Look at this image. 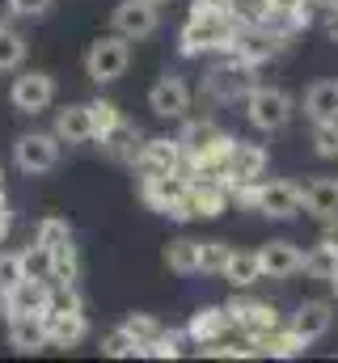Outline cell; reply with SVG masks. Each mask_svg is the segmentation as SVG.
I'll return each instance as SVG.
<instances>
[{
    "mask_svg": "<svg viewBox=\"0 0 338 363\" xmlns=\"http://www.w3.org/2000/svg\"><path fill=\"white\" fill-rule=\"evenodd\" d=\"M203 47H237V34H233V21L220 13L216 0H195V13L182 30V51L195 55Z\"/></svg>",
    "mask_w": 338,
    "mask_h": 363,
    "instance_id": "obj_1",
    "label": "cell"
},
{
    "mask_svg": "<svg viewBox=\"0 0 338 363\" xmlns=\"http://www.w3.org/2000/svg\"><path fill=\"white\" fill-rule=\"evenodd\" d=\"M237 199L271 220H292L305 207V190L296 182H237Z\"/></svg>",
    "mask_w": 338,
    "mask_h": 363,
    "instance_id": "obj_2",
    "label": "cell"
},
{
    "mask_svg": "<svg viewBox=\"0 0 338 363\" xmlns=\"http://www.w3.org/2000/svg\"><path fill=\"white\" fill-rule=\"evenodd\" d=\"M127 68H131V38H123V34H106V38H97V43L84 51V72H89V81H97V85L119 81Z\"/></svg>",
    "mask_w": 338,
    "mask_h": 363,
    "instance_id": "obj_3",
    "label": "cell"
},
{
    "mask_svg": "<svg viewBox=\"0 0 338 363\" xmlns=\"http://www.w3.org/2000/svg\"><path fill=\"white\" fill-rule=\"evenodd\" d=\"M13 165L21 174H51L60 165V135L55 131H26L13 144Z\"/></svg>",
    "mask_w": 338,
    "mask_h": 363,
    "instance_id": "obj_4",
    "label": "cell"
},
{
    "mask_svg": "<svg viewBox=\"0 0 338 363\" xmlns=\"http://www.w3.org/2000/svg\"><path fill=\"white\" fill-rule=\"evenodd\" d=\"M144 203L161 216L173 220H190V182L178 178V174H157V178H144Z\"/></svg>",
    "mask_w": 338,
    "mask_h": 363,
    "instance_id": "obj_5",
    "label": "cell"
},
{
    "mask_svg": "<svg viewBox=\"0 0 338 363\" xmlns=\"http://www.w3.org/2000/svg\"><path fill=\"white\" fill-rule=\"evenodd\" d=\"M246 118H250L258 131H283L292 123V97L283 89L258 85V89L246 93Z\"/></svg>",
    "mask_w": 338,
    "mask_h": 363,
    "instance_id": "obj_6",
    "label": "cell"
},
{
    "mask_svg": "<svg viewBox=\"0 0 338 363\" xmlns=\"http://www.w3.org/2000/svg\"><path fill=\"white\" fill-rule=\"evenodd\" d=\"M157 26H161L157 0H119V9H114V34L140 43V38L157 34Z\"/></svg>",
    "mask_w": 338,
    "mask_h": 363,
    "instance_id": "obj_7",
    "label": "cell"
},
{
    "mask_svg": "<svg viewBox=\"0 0 338 363\" xmlns=\"http://www.w3.org/2000/svg\"><path fill=\"white\" fill-rule=\"evenodd\" d=\"M182 144L169 140V135H157V140H144L140 152H136V169L144 178H157V174H178L182 169Z\"/></svg>",
    "mask_w": 338,
    "mask_h": 363,
    "instance_id": "obj_8",
    "label": "cell"
},
{
    "mask_svg": "<svg viewBox=\"0 0 338 363\" xmlns=\"http://www.w3.org/2000/svg\"><path fill=\"white\" fill-rule=\"evenodd\" d=\"M9 101L21 110V114H43L51 101H55V81L47 72H21L9 89Z\"/></svg>",
    "mask_w": 338,
    "mask_h": 363,
    "instance_id": "obj_9",
    "label": "cell"
},
{
    "mask_svg": "<svg viewBox=\"0 0 338 363\" xmlns=\"http://www.w3.org/2000/svg\"><path fill=\"white\" fill-rule=\"evenodd\" d=\"M43 321H47V342L51 347H77L84 338V330H89L81 304H51L43 313Z\"/></svg>",
    "mask_w": 338,
    "mask_h": 363,
    "instance_id": "obj_10",
    "label": "cell"
},
{
    "mask_svg": "<svg viewBox=\"0 0 338 363\" xmlns=\"http://www.w3.org/2000/svg\"><path fill=\"white\" fill-rule=\"evenodd\" d=\"M148 110L157 118H186V110H190V85L182 77H161L148 89Z\"/></svg>",
    "mask_w": 338,
    "mask_h": 363,
    "instance_id": "obj_11",
    "label": "cell"
},
{
    "mask_svg": "<svg viewBox=\"0 0 338 363\" xmlns=\"http://www.w3.org/2000/svg\"><path fill=\"white\" fill-rule=\"evenodd\" d=\"M258 262H262V279H292L305 271V254L292 241H266L258 250Z\"/></svg>",
    "mask_w": 338,
    "mask_h": 363,
    "instance_id": "obj_12",
    "label": "cell"
},
{
    "mask_svg": "<svg viewBox=\"0 0 338 363\" xmlns=\"http://www.w3.org/2000/svg\"><path fill=\"white\" fill-rule=\"evenodd\" d=\"M9 347L17 355H38L47 342V321L43 313H21V317H9Z\"/></svg>",
    "mask_w": 338,
    "mask_h": 363,
    "instance_id": "obj_13",
    "label": "cell"
},
{
    "mask_svg": "<svg viewBox=\"0 0 338 363\" xmlns=\"http://www.w3.org/2000/svg\"><path fill=\"white\" fill-rule=\"evenodd\" d=\"M266 174V152L258 144H246V140H233L229 144V157H224V178L233 182H258Z\"/></svg>",
    "mask_w": 338,
    "mask_h": 363,
    "instance_id": "obj_14",
    "label": "cell"
},
{
    "mask_svg": "<svg viewBox=\"0 0 338 363\" xmlns=\"http://www.w3.org/2000/svg\"><path fill=\"white\" fill-rule=\"evenodd\" d=\"M330 325H334V308H330V300H305V304L296 308V317H292V330H296L305 342L326 338Z\"/></svg>",
    "mask_w": 338,
    "mask_h": 363,
    "instance_id": "obj_15",
    "label": "cell"
},
{
    "mask_svg": "<svg viewBox=\"0 0 338 363\" xmlns=\"http://www.w3.org/2000/svg\"><path fill=\"white\" fill-rule=\"evenodd\" d=\"M47 279H21L13 291H4L0 300H4V308H9V317H21V313H47Z\"/></svg>",
    "mask_w": 338,
    "mask_h": 363,
    "instance_id": "obj_16",
    "label": "cell"
},
{
    "mask_svg": "<svg viewBox=\"0 0 338 363\" xmlns=\"http://www.w3.org/2000/svg\"><path fill=\"white\" fill-rule=\"evenodd\" d=\"M229 317H233V325H241V330L250 334L254 342L279 325V317H275V308H271V304H250V300H246V304H237V300H233V304H229Z\"/></svg>",
    "mask_w": 338,
    "mask_h": 363,
    "instance_id": "obj_17",
    "label": "cell"
},
{
    "mask_svg": "<svg viewBox=\"0 0 338 363\" xmlns=\"http://www.w3.org/2000/svg\"><path fill=\"white\" fill-rule=\"evenodd\" d=\"M233 325V317H229V308H220V304H207V308H199L195 317H190V325H186V334L199 342V347H212L224 330Z\"/></svg>",
    "mask_w": 338,
    "mask_h": 363,
    "instance_id": "obj_18",
    "label": "cell"
},
{
    "mask_svg": "<svg viewBox=\"0 0 338 363\" xmlns=\"http://www.w3.org/2000/svg\"><path fill=\"white\" fill-rule=\"evenodd\" d=\"M55 135H60V144H89V140H93L89 101H84V106H68V110L55 114Z\"/></svg>",
    "mask_w": 338,
    "mask_h": 363,
    "instance_id": "obj_19",
    "label": "cell"
},
{
    "mask_svg": "<svg viewBox=\"0 0 338 363\" xmlns=\"http://www.w3.org/2000/svg\"><path fill=\"white\" fill-rule=\"evenodd\" d=\"M305 211L317 220H338V178H317L305 186Z\"/></svg>",
    "mask_w": 338,
    "mask_h": 363,
    "instance_id": "obj_20",
    "label": "cell"
},
{
    "mask_svg": "<svg viewBox=\"0 0 338 363\" xmlns=\"http://www.w3.org/2000/svg\"><path fill=\"white\" fill-rule=\"evenodd\" d=\"M305 114L313 123H338V81H317L305 93Z\"/></svg>",
    "mask_w": 338,
    "mask_h": 363,
    "instance_id": "obj_21",
    "label": "cell"
},
{
    "mask_svg": "<svg viewBox=\"0 0 338 363\" xmlns=\"http://www.w3.org/2000/svg\"><path fill=\"white\" fill-rule=\"evenodd\" d=\"M224 207H229V190L220 182H190V216L216 220L224 216Z\"/></svg>",
    "mask_w": 338,
    "mask_h": 363,
    "instance_id": "obj_22",
    "label": "cell"
},
{
    "mask_svg": "<svg viewBox=\"0 0 338 363\" xmlns=\"http://www.w3.org/2000/svg\"><path fill=\"white\" fill-rule=\"evenodd\" d=\"M254 85L250 77H246V64H233V68H216L212 72V81H207V93L212 97H220V101H237V97H246Z\"/></svg>",
    "mask_w": 338,
    "mask_h": 363,
    "instance_id": "obj_23",
    "label": "cell"
},
{
    "mask_svg": "<svg viewBox=\"0 0 338 363\" xmlns=\"http://www.w3.org/2000/svg\"><path fill=\"white\" fill-rule=\"evenodd\" d=\"M224 279L233 287H250L262 279V262H258V250H233L229 262H224Z\"/></svg>",
    "mask_w": 338,
    "mask_h": 363,
    "instance_id": "obj_24",
    "label": "cell"
},
{
    "mask_svg": "<svg viewBox=\"0 0 338 363\" xmlns=\"http://www.w3.org/2000/svg\"><path fill=\"white\" fill-rule=\"evenodd\" d=\"M305 274L309 279H322V283H334L338 274V241H322L305 254Z\"/></svg>",
    "mask_w": 338,
    "mask_h": 363,
    "instance_id": "obj_25",
    "label": "cell"
},
{
    "mask_svg": "<svg viewBox=\"0 0 338 363\" xmlns=\"http://www.w3.org/2000/svg\"><path fill=\"white\" fill-rule=\"evenodd\" d=\"M47 262H51V283H72L77 279V245H72V237L55 241L47 250Z\"/></svg>",
    "mask_w": 338,
    "mask_h": 363,
    "instance_id": "obj_26",
    "label": "cell"
},
{
    "mask_svg": "<svg viewBox=\"0 0 338 363\" xmlns=\"http://www.w3.org/2000/svg\"><path fill=\"white\" fill-rule=\"evenodd\" d=\"M165 267L178 274H199V241L190 237H178L165 245Z\"/></svg>",
    "mask_w": 338,
    "mask_h": 363,
    "instance_id": "obj_27",
    "label": "cell"
},
{
    "mask_svg": "<svg viewBox=\"0 0 338 363\" xmlns=\"http://www.w3.org/2000/svg\"><path fill=\"white\" fill-rule=\"evenodd\" d=\"M89 118H93V140H106L119 123H123V114H119V106L114 101H89Z\"/></svg>",
    "mask_w": 338,
    "mask_h": 363,
    "instance_id": "obj_28",
    "label": "cell"
},
{
    "mask_svg": "<svg viewBox=\"0 0 338 363\" xmlns=\"http://www.w3.org/2000/svg\"><path fill=\"white\" fill-rule=\"evenodd\" d=\"M229 254H233V245H224V241H199V274H224Z\"/></svg>",
    "mask_w": 338,
    "mask_h": 363,
    "instance_id": "obj_29",
    "label": "cell"
},
{
    "mask_svg": "<svg viewBox=\"0 0 338 363\" xmlns=\"http://www.w3.org/2000/svg\"><path fill=\"white\" fill-rule=\"evenodd\" d=\"M26 60V38L17 34V30H9V26H0V72H9V68H17Z\"/></svg>",
    "mask_w": 338,
    "mask_h": 363,
    "instance_id": "obj_30",
    "label": "cell"
},
{
    "mask_svg": "<svg viewBox=\"0 0 338 363\" xmlns=\"http://www.w3.org/2000/svg\"><path fill=\"white\" fill-rule=\"evenodd\" d=\"M102 355H110V359H127V355H140V342H136L131 330L123 325V330H114V334L102 338Z\"/></svg>",
    "mask_w": 338,
    "mask_h": 363,
    "instance_id": "obj_31",
    "label": "cell"
},
{
    "mask_svg": "<svg viewBox=\"0 0 338 363\" xmlns=\"http://www.w3.org/2000/svg\"><path fill=\"white\" fill-rule=\"evenodd\" d=\"M64 237H72V228H68V220H60V216H47L43 224H38V237H34V245H43V250H51L55 241H64Z\"/></svg>",
    "mask_w": 338,
    "mask_h": 363,
    "instance_id": "obj_32",
    "label": "cell"
},
{
    "mask_svg": "<svg viewBox=\"0 0 338 363\" xmlns=\"http://www.w3.org/2000/svg\"><path fill=\"white\" fill-rule=\"evenodd\" d=\"M21 279H26V271H21V254H4V250H0V296L13 291Z\"/></svg>",
    "mask_w": 338,
    "mask_h": 363,
    "instance_id": "obj_33",
    "label": "cell"
},
{
    "mask_svg": "<svg viewBox=\"0 0 338 363\" xmlns=\"http://www.w3.org/2000/svg\"><path fill=\"white\" fill-rule=\"evenodd\" d=\"M313 144H317V152H322V157H338V123H317Z\"/></svg>",
    "mask_w": 338,
    "mask_h": 363,
    "instance_id": "obj_34",
    "label": "cell"
},
{
    "mask_svg": "<svg viewBox=\"0 0 338 363\" xmlns=\"http://www.w3.org/2000/svg\"><path fill=\"white\" fill-rule=\"evenodd\" d=\"M127 330H131V338H136L140 347H144V342H153V338L161 334V325H157L153 317H144V313H140V317H131V321H127Z\"/></svg>",
    "mask_w": 338,
    "mask_h": 363,
    "instance_id": "obj_35",
    "label": "cell"
},
{
    "mask_svg": "<svg viewBox=\"0 0 338 363\" xmlns=\"http://www.w3.org/2000/svg\"><path fill=\"white\" fill-rule=\"evenodd\" d=\"M51 4H55V0H9V9L21 13V17H43Z\"/></svg>",
    "mask_w": 338,
    "mask_h": 363,
    "instance_id": "obj_36",
    "label": "cell"
},
{
    "mask_svg": "<svg viewBox=\"0 0 338 363\" xmlns=\"http://www.w3.org/2000/svg\"><path fill=\"white\" fill-rule=\"evenodd\" d=\"M275 9H288V13H305V0H266Z\"/></svg>",
    "mask_w": 338,
    "mask_h": 363,
    "instance_id": "obj_37",
    "label": "cell"
},
{
    "mask_svg": "<svg viewBox=\"0 0 338 363\" xmlns=\"http://www.w3.org/2000/svg\"><path fill=\"white\" fill-rule=\"evenodd\" d=\"M326 34H330V43H338V9H334V17L326 21Z\"/></svg>",
    "mask_w": 338,
    "mask_h": 363,
    "instance_id": "obj_38",
    "label": "cell"
},
{
    "mask_svg": "<svg viewBox=\"0 0 338 363\" xmlns=\"http://www.w3.org/2000/svg\"><path fill=\"white\" fill-rule=\"evenodd\" d=\"M322 4H326V9H338V0H322Z\"/></svg>",
    "mask_w": 338,
    "mask_h": 363,
    "instance_id": "obj_39",
    "label": "cell"
},
{
    "mask_svg": "<svg viewBox=\"0 0 338 363\" xmlns=\"http://www.w3.org/2000/svg\"><path fill=\"white\" fill-rule=\"evenodd\" d=\"M334 291H338V274H334Z\"/></svg>",
    "mask_w": 338,
    "mask_h": 363,
    "instance_id": "obj_40",
    "label": "cell"
},
{
    "mask_svg": "<svg viewBox=\"0 0 338 363\" xmlns=\"http://www.w3.org/2000/svg\"><path fill=\"white\" fill-rule=\"evenodd\" d=\"M157 4H165V0H157Z\"/></svg>",
    "mask_w": 338,
    "mask_h": 363,
    "instance_id": "obj_41",
    "label": "cell"
}]
</instances>
